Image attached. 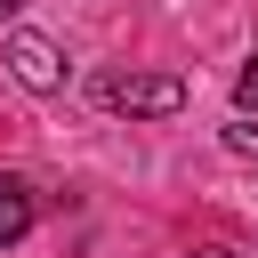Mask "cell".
<instances>
[{
  "mask_svg": "<svg viewBox=\"0 0 258 258\" xmlns=\"http://www.w3.org/2000/svg\"><path fill=\"white\" fill-rule=\"evenodd\" d=\"M97 105L153 121V113H177V105H185V81H177V73H105V81H97Z\"/></svg>",
  "mask_w": 258,
  "mask_h": 258,
  "instance_id": "obj_1",
  "label": "cell"
},
{
  "mask_svg": "<svg viewBox=\"0 0 258 258\" xmlns=\"http://www.w3.org/2000/svg\"><path fill=\"white\" fill-rule=\"evenodd\" d=\"M8 64H16L24 89H64V56H56V40H40V32H16V40H8Z\"/></svg>",
  "mask_w": 258,
  "mask_h": 258,
  "instance_id": "obj_2",
  "label": "cell"
},
{
  "mask_svg": "<svg viewBox=\"0 0 258 258\" xmlns=\"http://www.w3.org/2000/svg\"><path fill=\"white\" fill-rule=\"evenodd\" d=\"M32 234V185L24 177H0V250Z\"/></svg>",
  "mask_w": 258,
  "mask_h": 258,
  "instance_id": "obj_3",
  "label": "cell"
},
{
  "mask_svg": "<svg viewBox=\"0 0 258 258\" xmlns=\"http://www.w3.org/2000/svg\"><path fill=\"white\" fill-rule=\"evenodd\" d=\"M226 145H234L242 161H258V129H250V121H234V129H226Z\"/></svg>",
  "mask_w": 258,
  "mask_h": 258,
  "instance_id": "obj_4",
  "label": "cell"
},
{
  "mask_svg": "<svg viewBox=\"0 0 258 258\" xmlns=\"http://www.w3.org/2000/svg\"><path fill=\"white\" fill-rule=\"evenodd\" d=\"M234 97H242V113H258V64H242V81H234Z\"/></svg>",
  "mask_w": 258,
  "mask_h": 258,
  "instance_id": "obj_5",
  "label": "cell"
},
{
  "mask_svg": "<svg viewBox=\"0 0 258 258\" xmlns=\"http://www.w3.org/2000/svg\"><path fill=\"white\" fill-rule=\"evenodd\" d=\"M194 258H234V250H194Z\"/></svg>",
  "mask_w": 258,
  "mask_h": 258,
  "instance_id": "obj_6",
  "label": "cell"
},
{
  "mask_svg": "<svg viewBox=\"0 0 258 258\" xmlns=\"http://www.w3.org/2000/svg\"><path fill=\"white\" fill-rule=\"evenodd\" d=\"M8 8H16V0H0V16H8Z\"/></svg>",
  "mask_w": 258,
  "mask_h": 258,
  "instance_id": "obj_7",
  "label": "cell"
}]
</instances>
